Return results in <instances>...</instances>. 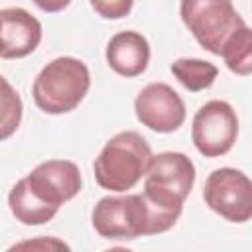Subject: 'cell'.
Here are the masks:
<instances>
[{
    "instance_id": "1",
    "label": "cell",
    "mask_w": 252,
    "mask_h": 252,
    "mask_svg": "<svg viewBox=\"0 0 252 252\" xmlns=\"http://www.w3.org/2000/svg\"><path fill=\"white\" fill-rule=\"evenodd\" d=\"M152 156V148L142 134L134 130L118 132L94 159V179L106 191L124 193L146 175Z\"/></svg>"
},
{
    "instance_id": "2",
    "label": "cell",
    "mask_w": 252,
    "mask_h": 252,
    "mask_svg": "<svg viewBox=\"0 0 252 252\" xmlns=\"http://www.w3.org/2000/svg\"><path fill=\"white\" fill-rule=\"evenodd\" d=\"M91 87L89 67L75 57L49 61L33 81V102L45 114H67L75 110Z\"/></svg>"
},
{
    "instance_id": "3",
    "label": "cell",
    "mask_w": 252,
    "mask_h": 252,
    "mask_svg": "<svg viewBox=\"0 0 252 252\" xmlns=\"http://www.w3.org/2000/svg\"><path fill=\"white\" fill-rule=\"evenodd\" d=\"M195 183V165L181 152H161L152 156L146 175L142 195L175 213L183 211V203L191 193Z\"/></svg>"
},
{
    "instance_id": "4",
    "label": "cell",
    "mask_w": 252,
    "mask_h": 252,
    "mask_svg": "<svg viewBox=\"0 0 252 252\" xmlns=\"http://www.w3.org/2000/svg\"><path fill=\"white\" fill-rule=\"evenodd\" d=\"M179 14L197 43L215 55H220L232 33L246 24L232 0H181Z\"/></svg>"
},
{
    "instance_id": "5",
    "label": "cell",
    "mask_w": 252,
    "mask_h": 252,
    "mask_svg": "<svg viewBox=\"0 0 252 252\" xmlns=\"http://www.w3.org/2000/svg\"><path fill=\"white\" fill-rule=\"evenodd\" d=\"M93 226L102 238L134 240L152 236L150 213L142 193L102 197L93 209Z\"/></svg>"
},
{
    "instance_id": "6",
    "label": "cell",
    "mask_w": 252,
    "mask_h": 252,
    "mask_svg": "<svg viewBox=\"0 0 252 252\" xmlns=\"http://www.w3.org/2000/svg\"><path fill=\"white\" fill-rule=\"evenodd\" d=\"M203 199L228 222H246L252 217V181L240 169H215L205 181Z\"/></svg>"
},
{
    "instance_id": "7",
    "label": "cell",
    "mask_w": 252,
    "mask_h": 252,
    "mask_svg": "<svg viewBox=\"0 0 252 252\" xmlns=\"http://www.w3.org/2000/svg\"><path fill=\"white\" fill-rule=\"evenodd\" d=\"M238 116L224 100L205 102L193 116L191 138L199 154L205 158L224 156L236 142Z\"/></svg>"
},
{
    "instance_id": "8",
    "label": "cell",
    "mask_w": 252,
    "mask_h": 252,
    "mask_svg": "<svg viewBox=\"0 0 252 252\" xmlns=\"http://www.w3.org/2000/svg\"><path fill=\"white\" fill-rule=\"evenodd\" d=\"M134 112L146 128L159 134L179 130L187 116L183 98L165 83L146 85L134 100Z\"/></svg>"
},
{
    "instance_id": "9",
    "label": "cell",
    "mask_w": 252,
    "mask_h": 252,
    "mask_svg": "<svg viewBox=\"0 0 252 252\" xmlns=\"http://www.w3.org/2000/svg\"><path fill=\"white\" fill-rule=\"evenodd\" d=\"M26 181L41 201L57 209L81 191V171L69 159L41 161L26 175Z\"/></svg>"
},
{
    "instance_id": "10",
    "label": "cell",
    "mask_w": 252,
    "mask_h": 252,
    "mask_svg": "<svg viewBox=\"0 0 252 252\" xmlns=\"http://www.w3.org/2000/svg\"><path fill=\"white\" fill-rule=\"evenodd\" d=\"M41 24L24 8L0 10V57L22 59L33 53L41 41Z\"/></svg>"
},
{
    "instance_id": "11",
    "label": "cell",
    "mask_w": 252,
    "mask_h": 252,
    "mask_svg": "<svg viewBox=\"0 0 252 252\" xmlns=\"http://www.w3.org/2000/svg\"><path fill=\"white\" fill-rule=\"evenodd\" d=\"M106 63L122 77H138L150 63V43L134 30L118 32L106 45Z\"/></svg>"
},
{
    "instance_id": "12",
    "label": "cell",
    "mask_w": 252,
    "mask_h": 252,
    "mask_svg": "<svg viewBox=\"0 0 252 252\" xmlns=\"http://www.w3.org/2000/svg\"><path fill=\"white\" fill-rule=\"evenodd\" d=\"M8 207L16 220H20L26 226H39L49 222L57 215V207L41 201L28 185L26 177L20 179L8 193Z\"/></svg>"
},
{
    "instance_id": "13",
    "label": "cell",
    "mask_w": 252,
    "mask_h": 252,
    "mask_svg": "<svg viewBox=\"0 0 252 252\" xmlns=\"http://www.w3.org/2000/svg\"><path fill=\"white\" fill-rule=\"evenodd\" d=\"M171 73L187 91L199 93V91L209 89L215 83V79L219 75V69L211 61L179 57L171 63Z\"/></svg>"
},
{
    "instance_id": "14",
    "label": "cell",
    "mask_w": 252,
    "mask_h": 252,
    "mask_svg": "<svg viewBox=\"0 0 252 252\" xmlns=\"http://www.w3.org/2000/svg\"><path fill=\"white\" fill-rule=\"evenodd\" d=\"M220 57L224 59L226 67L242 77H248L252 71V32L250 28L244 24L242 28H238L232 37L224 43V47L220 49Z\"/></svg>"
},
{
    "instance_id": "15",
    "label": "cell",
    "mask_w": 252,
    "mask_h": 252,
    "mask_svg": "<svg viewBox=\"0 0 252 252\" xmlns=\"http://www.w3.org/2000/svg\"><path fill=\"white\" fill-rule=\"evenodd\" d=\"M22 114L24 104L18 91L0 75V142L10 138L18 130Z\"/></svg>"
},
{
    "instance_id": "16",
    "label": "cell",
    "mask_w": 252,
    "mask_h": 252,
    "mask_svg": "<svg viewBox=\"0 0 252 252\" xmlns=\"http://www.w3.org/2000/svg\"><path fill=\"white\" fill-rule=\"evenodd\" d=\"M94 12L104 20H120L130 14L134 0H89Z\"/></svg>"
},
{
    "instance_id": "17",
    "label": "cell",
    "mask_w": 252,
    "mask_h": 252,
    "mask_svg": "<svg viewBox=\"0 0 252 252\" xmlns=\"http://www.w3.org/2000/svg\"><path fill=\"white\" fill-rule=\"evenodd\" d=\"M20 250V248H39V250H69V246L63 242V240H57V238H37V240H26V242H20V244H14L10 246V250Z\"/></svg>"
},
{
    "instance_id": "18",
    "label": "cell",
    "mask_w": 252,
    "mask_h": 252,
    "mask_svg": "<svg viewBox=\"0 0 252 252\" xmlns=\"http://www.w3.org/2000/svg\"><path fill=\"white\" fill-rule=\"evenodd\" d=\"M33 4H35L39 10L47 12V14H55V12L65 10V8L71 4V0H33Z\"/></svg>"
}]
</instances>
